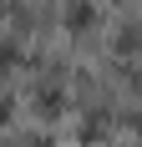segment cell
Here are the masks:
<instances>
[{
  "instance_id": "obj_1",
  "label": "cell",
  "mask_w": 142,
  "mask_h": 147,
  "mask_svg": "<svg viewBox=\"0 0 142 147\" xmlns=\"http://www.w3.org/2000/svg\"><path fill=\"white\" fill-rule=\"evenodd\" d=\"M71 26H91V5H86V0L71 5Z\"/></svg>"
}]
</instances>
